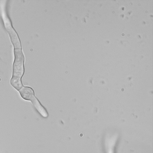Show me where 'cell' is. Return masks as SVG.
<instances>
[{"instance_id":"obj_1","label":"cell","mask_w":153,"mask_h":153,"mask_svg":"<svg viewBox=\"0 0 153 153\" xmlns=\"http://www.w3.org/2000/svg\"><path fill=\"white\" fill-rule=\"evenodd\" d=\"M14 53L15 58L13 64L12 77L20 78L23 73L24 58L22 51L20 49H15Z\"/></svg>"},{"instance_id":"obj_3","label":"cell","mask_w":153,"mask_h":153,"mask_svg":"<svg viewBox=\"0 0 153 153\" xmlns=\"http://www.w3.org/2000/svg\"><path fill=\"white\" fill-rule=\"evenodd\" d=\"M19 92L22 97L25 100L31 101L34 97L33 91L30 87H22Z\"/></svg>"},{"instance_id":"obj_4","label":"cell","mask_w":153,"mask_h":153,"mask_svg":"<svg viewBox=\"0 0 153 153\" xmlns=\"http://www.w3.org/2000/svg\"><path fill=\"white\" fill-rule=\"evenodd\" d=\"M31 101L35 108L44 117L47 116L48 114L46 110L36 98L34 97Z\"/></svg>"},{"instance_id":"obj_2","label":"cell","mask_w":153,"mask_h":153,"mask_svg":"<svg viewBox=\"0 0 153 153\" xmlns=\"http://www.w3.org/2000/svg\"><path fill=\"white\" fill-rule=\"evenodd\" d=\"M6 27L15 48L17 49L21 48L19 40L16 33L10 25L7 24Z\"/></svg>"},{"instance_id":"obj_5","label":"cell","mask_w":153,"mask_h":153,"mask_svg":"<svg viewBox=\"0 0 153 153\" xmlns=\"http://www.w3.org/2000/svg\"><path fill=\"white\" fill-rule=\"evenodd\" d=\"M12 85L17 90H20L22 87L20 78L12 77L10 80Z\"/></svg>"}]
</instances>
